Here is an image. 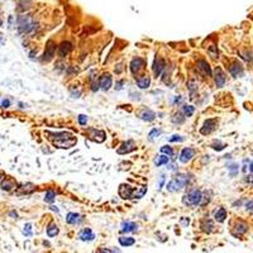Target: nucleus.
Masks as SVG:
<instances>
[{"label":"nucleus","mask_w":253,"mask_h":253,"mask_svg":"<svg viewBox=\"0 0 253 253\" xmlns=\"http://www.w3.org/2000/svg\"><path fill=\"white\" fill-rule=\"evenodd\" d=\"M146 192H147V187H146V186H139V187H137V189H134L133 199H141Z\"/></svg>","instance_id":"obj_29"},{"label":"nucleus","mask_w":253,"mask_h":253,"mask_svg":"<svg viewBox=\"0 0 253 253\" xmlns=\"http://www.w3.org/2000/svg\"><path fill=\"white\" fill-rule=\"evenodd\" d=\"M77 120H79V124L80 125H86V123H87V116L85 114H80L77 116Z\"/></svg>","instance_id":"obj_38"},{"label":"nucleus","mask_w":253,"mask_h":253,"mask_svg":"<svg viewBox=\"0 0 253 253\" xmlns=\"http://www.w3.org/2000/svg\"><path fill=\"white\" fill-rule=\"evenodd\" d=\"M0 186L4 191H10L14 187H16V181H14V179H12V177H4L3 181L0 182Z\"/></svg>","instance_id":"obj_15"},{"label":"nucleus","mask_w":253,"mask_h":253,"mask_svg":"<svg viewBox=\"0 0 253 253\" xmlns=\"http://www.w3.org/2000/svg\"><path fill=\"white\" fill-rule=\"evenodd\" d=\"M4 177H5L4 172H2V171H0V182H2V181H3V179H4Z\"/></svg>","instance_id":"obj_48"},{"label":"nucleus","mask_w":253,"mask_h":253,"mask_svg":"<svg viewBox=\"0 0 253 253\" xmlns=\"http://www.w3.org/2000/svg\"><path fill=\"white\" fill-rule=\"evenodd\" d=\"M209 52L212 53V57H214V58H216V56H218V52L215 51V46H212V48L209 49Z\"/></svg>","instance_id":"obj_45"},{"label":"nucleus","mask_w":253,"mask_h":253,"mask_svg":"<svg viewBox=\"0 0 253 253\" xmlns=\"http://www.w3.org/2000/svg\"><path fill=\"white\" fill-rule=\"evenodd\" d=\"M118 194H119V196L124 200H130L133 199V194H134V189L132 186L127 184H122L119 186V190H118Z\"/></svg>","instance_id":"obj_6"},{"label":"nucleus","mask_w":253,"mask_h":253,"mask_svg":"<svg viewBox=\"0 0 253 253\" xmlns=\"http://www.w3.org/2000/svg\"><path fill=\"white\" fill-rule=\"evenodd\" d=\"M23 233L25 234V235H32V225L30 224H25L24 225V229H23Z\"/></svg>","instance_id":"obj_39"},{"label":"nucleus","mask_w":253,"mask_h":253,"mask_svg":"<svg viewBox=\"0 0 253 253\" xmlns=\"http://www.w3.org/2000/svg\"><path fill=\"white\" fill-rule=\"evenodd\" d=\"M155 118H156V113L152 110H144L141 113V119L144 122H152L155 120Z\"/></svg>","instance_id":"obj_24"},{"label":"nucleus","mask_w":253,"mask_h":253,"mask_svg":"<svg viewBox=\"0 0 253 253\" xmlns=\"http://www.w3.org/2000/svg\"><path fill=\"white\" fill-rule=\"evenodd\" d=\"M18 29L20 33H29L36 29V23L33 22L30 15H19L18 16Z\"/></svg>","instance_id":"obj_3"},{"label":"nucleus","mask_w":253,"mask_h":253,"mask_svg":"<svg viewBox=\"0 0 253 253\" xmlns=\"http://www.w3.org/2000/svg\"><path fill=\"white\" fill-rule=\"evenodd\" d=\"M229 171H230V175L234 176L235 172H238V166H237V165H232V166H229Z\"/></svg>","instance_id":"obj_41"},{"label":"nucleus","mask_w":253,"mask_h":253,"mask_svg":"<svg viewBox=\"0 0 253 253\" xmlns=\"http://www.w3.org/2000/svg\"><path fill=\"white\" fill-rule=\"evenodd\" d=\"M248 230V225L244 223V222H238L237 223V225H235V228H234V230H233V234L234 235H241V234H244Z\"/></svg>","instance_id":"obj_22"},{"label":"nucleus","mask_w":253,"mask_h":253,"mask_svg":"<svg viewBox=\"0 0 253 253\" xmlns=\"http://www.w3.org/2000/svg\"><path fill=\"white\" fill-rule=\"evenodd\" d=\"M201 195H202V192L200 190L192 189L190 192H187L186 195L182 198L184 205H186V206H196V205H200Z\"/></svg>","instance_id":"obj_4"},{"label":"nucleus","mask_w":253,"mask_h":253,"mask_svg":"<svg viewBox=\"0 0 253 253\" xmlns=\"http://www.w3.org/2000/svg\"><path fill=\"white\" fill-rule=\"evenodd\" d=\"M3 42H4V38H3V34H2V33H0V45H2Z\"/></svg>","instance_id":"obj_50"},{"label":"nucleus","mask_w":253,"mask_h":253,"mask_svg":"<svg viewBox=\"0 0 253 253\" xmlns=\"http://www.w3.org/2000/svg\"><path fill=\"white\" fill-rule=\"evenodd\" d=\"M247 209L248 210H253V201H249L247 204Z\"/></svg>","instance_id":"obj_47"},{"label":"nucleus","mask_w":253,"mask_h":253,"mask_svg":"<svg viewBox=\"0 0 253 253\" xmlns=\"http://www.w3.org/2000/svg\"><path fill=\"white\" fill-rule=\"evenodd\" d=\"M144 65H146V62H144L143 58H139V57L133 58L132 62H130V71H132V73L133 75H138L143 69H144Z\"/></svg>","instance_id":"obj_8"},{"label":"nucleus","mask_w":253,"mask_h":253,"mask_svg":"<svg viewBox=\"0 0 253 253\" xmlns=\"http://www.w3.org/2000/svg\"><path fill=\"white\" fill-rule=\"evenodd\" d=\"M214 218H215V220H216V222L223 223V222L225 220V218H226V212H225V209H224V208H220V209H219L218 212L215 213Z\"/></svg>","instance_id":"obj_27"},{"label":"nucleus","mask_w":253,"mask_h":253,"mask_svg":"<svg viewBox=\"0 0 253 253\" xmlns=\"http://www.w3.org/2000/svg\"><path fill=\"white\" fill-rule=\"evenodd\" d=\"M89 138L91 141H94L96 143H103L106 138V134L104 130H99V129H89Z\"/></svg>","instance_id":"obj_7"},{"label":"nucleus","mask_w":253,"mask_h":253,"mask_svg":"<svg viewBox=\"0 0 253 253\" xmlns=\"http://www.w3.org/2000/svg\"><path fill=\"white\" fill-rule=\"evenodd\" d=\"M79 238L81 241H92L95 238V233L92 232L90 228H85V229H82L79 234Z\"/></svg>","instance_id":"obj_21"},{"label":"nucleus","mask_w":253,"mask_h":253,"mask_svg":"<svg viewBox=\"0 0 253 253\" xmlns=\"http://www.w3.org/2000/svg\"><path fill=\"white\" fill-rule=\"evenodd\" d=\"M163 185H165V175H161L159 176V184H158V189L161 190L163 187Z\"/></svg>","instance_id":"obj_42"},{"label":"nucleus","mask_w":253,"mask_h":253,"mask_svg":"<svg viewBox=\"0 0 253 253\" xmlns=\"http://www.w3.org/2000/svg\"><path fill=\"white\" fill-rule=\"evenodd\" d=\"M46 134L48 136V138L52 141L53 146H56L58 148H62V149H69L77 143L76 137H73L72 134L69 133V132H60V133L47 132Z\"/></svg>","instance_id":"obj_1"},{"label":"nucleus","mask_w":253,"mask_h":253,"mask_svg":"<svg viewBox=\"0 0 253 253\" xmlns=\"http://www.w3.org/2000/svg\"><path fill=\"white\" fill-rule=\"evenodd\" d=\"M215 127H216V119H208V120H205L202 128L200 129V133L204 134V136H208V134H210L213 130H215Z\"/></svg>","instance_id":"obj_10"},{"label":"nucleus","mask_w":253,"mask_h":253,"mask_svg":"<svg viewBox=\"0 0 253 253\" xmlns=\"http://www.w3.org/2000/svg\"><path fill=\"white\" fill-rule=\"evenodd\" d=\"M16 2H25V0H16Z\"/></svg>","instance_id":"obj_53"},{"label":"nucleus","mask_w":253,"mask_h":253,"mask_svg":"<svg viewBox=\"0 0 253 253\" xmlns=\"http://www.w3.org/2000/svg\"><path fill=\"white\" fill-rule=\"evenodd\" d=\"M55 198H56L55 191H52V190H47L46 195H45V201H46V202H49V204H52V202L55 201Z\"/></svg>","instance_id":"obj_33"},{"label":"nucleus","mask_w":253,"mask_h":253,"mask_svg":"<svg viewBox=\"0 0 253 253\" xmlns=\"http://www.w3.org/2000/svg\"><path fill=\"white\" fill-rule=\"evenodd\" d=\"M72 49V43L71 42H62V43L58 46V49H57V55L58 57H66L71 52Z\"/></svg>","instance_id":"obj_14"},{"label":"nucleus","mask_w":253,"mask_h":253,"mask_svg":"<svg viewBox=\"0 0 253 253\" xmlns=\"http://www.w3.org/2000/svg\"><path fill=\"white\" fill-rule=\"evenodd\" d=\"M168 162H170V158H168L167 156H158V157L155 159V165H156L157 167L162 166V165H167Z\"/></svg>","instance_id":"obj_30"},{"label":"nucleus","mask_w":253,"mask_h":253,"mask_svg":"<svg viewBox=\"0 0 253 253\" xmlns=\"http://www.w3.org/2000/svg\"><path fill=\"white\" fill-rule=\"evenodd\" d=\"M194 156H195V151H194L192 148H190V147H187V148H184L181 151L179 159H180V162H182V163H187L189 161H191Z\"/></svg>","instance_id":"obj_11"},{"label":"nucleus","mask_w":253,"mask_h":253,"mask_svg":"<svg viewBox=\"0 0 253 253\" xmlns=\"http://www.w3.org/2000/svg\"><path fill=\"white\" fill-rule=\"evenodd\" d=\"M10 216H15V218H16V216H18V214L14 213V212H12V213H10Z\"/></svg>","instance_id":"obj_52"},{"label":"nucleus","mask_w":253,"mask_h":253,"mask_svg":"<svg viewBox=\"0 0 253 253\" xmlns=\"http://www.w3.org/2000/svg\"><path fill=\"white\" fill-rule=\"evenodd\" d=\"M118 241H119L120 246H123V247H129V246H133V244L136 243L134 238H132V237H119Z\"/></svg>","instance_id":"obj_26"},{"label":"nucleus","mask_w":253,"mask_h":253,"mask_svg":"<svg viewBox=\"0 0 253 253\" xmlns=\"http://www.w3.org/2000/svg\"><path fill=\"white\" fill-rule=\"evenodd\" d=\"M214 81L216 87H223L225 84V75L223 72V70L220 67H216L215 69V73H214Z\"/></svg>","instance_id":"obj_13"},{"label":"nucleus","mask_w":253,"mask_h":253,"mask_svg":"<svg viewBox=\"0 0 253 253\" xmlns=\"http://www.w3.org/2000/svg\"><path fill=\"white\" fill-rule=\"evenodd\" d=\"M194 112H195V108H194L192 105H184L182 106V113L185 116H191L194 114Z\"/></svg>","instance_id":"obj_32"},{"label":"nucleus","mask_w":253,"mask_h":253,"mask_svg":"<svg viewBox=\"0 0 253 253\" xmlns=\"http://www.w3.org/2000/svg\"><path fill=\"white\" fill-rule=\"evenodd\" d=\"M122 228V232L123 233H134V232H137L138 230V225L136 223H133V222H129V220H125L120 225Z\"/></svg>","instance_id":"obj_17"},{"label":"nucleus","mask_w":253,"mask_h":253,"mask_svg":"<svg viewBox=\"0 0 253 253\" xmlns=\"http://www.w3.org/2000/svg\"><path fill=\"white\" fill-rule=\"evenodd\" d=\"M58 234V226L56 224H49L47 228V235L48 237H55Z\"/></svg>","instance_id":"obj_31"},{"label":"nucleus","mask_w":253,"mask_h":253,"mask_svg":"<svg viewBox=\"0 0 253 253\" xmlns=\"http://www.w3.org/2000/svg\"><path fill=\"white\" fill-rule=\"evenodd\" d=\"M123 84H124L123 80L118 81V82H116V85H115V89H116V90H122V89H123Z\"/></svg>","instance_id":"obj_46"},{"label":"nucleus","mask_w":253,"mask_h":253,"mask_svg":"<svg viewBox=\"0 0 253 253\" xmlns=\"http://www.w3.org/2000/svg\"><path fill=\"white\" fill-rule=\"evenodd\" d=\"M51 210H53V212H57V213H58V209H57V206H53V205H52V206H51Z\"/></svg>","instance_id":"obj_49"},{"label":"nucleus","mask_w":253,"mask_h":253,"mask_svg":"<svg viewBox=\"0 0 253 253\" xmlns=\"http://www.w3.org/2000/svg\"><path fill=\"white\" fill-rule=\"evenodd\" d=\"M187 184H189V176L185 173H179L166 185V189L170 192H177L181 189H184Z\"/></svg>","instance_id":"obj_2"},{"label":"nucleus","mask_w":253,"mask_h":253,"mask_svg":"<svg viewBox=\"0 0 253 253\" xmlns=\"http://www.w3.org/2000/svg\"><path fill=\"white\" fill-rule=\"evenodd\" d=\"M185 118H186V116H182L181 113H177V114H175V116L172 118V122H173L175 124H182V123L185 122Z\"/></svg>","instance_id":"obj_34"},{"label":"nucleus","mask_w":253,"mask_h":253,"mask_svg":"<svg viewBox=\"0 0 253 253\" xmlns=\"http://www.w3.org/2000/svg\"><path fill=\"white\" fill-rule=\"evenodd\" d=\"M229 72L232 73L233 77H238L243 75V66L239 62H233L229 67Z\"/></svg>","instance_id":"obj_20"},{"label":"nucleus","mask_w":253,"mask_h":253,"mask_svg":"<svg viewBox=\"0 0 253 253\" xmlns=\"http://www.w3.org/2000/svg\"><path fill=\"white\" fill-rule=\"evenodd\" d=\"M115 251H110V249H108V248H99L95 253H114Z\"/></svg>","instance_id":"obj_43"},{"label":"nucleus","mask_w":253,"mask_h":253,"mask_svg":"<svg viewBox=\"0 0 253 253\" xmlns=\"http://www.w3.org/2000/svg\"><path fill=\"white\" fill-rule=\"evenodd\" d=\"M99 86H100V89H103L105 91L110 89L112 87V76L109 73H104L99 80Z\"/></svg>","instance_id":"obj_16"},{"label":"nucleus","mask_w":253,"mask_h":253,"mask_svg":"<svg viewBox=\"0 0 253 253\" xmlns=\"http://www.w3.org/2000/svg\"><path fill=\"white\" fill-rule=\"evenodd\" d=\"M249 170H251V172L253 173V161L251 162V167H249Z\"/></svg>","instance_id":"obj_51"},{"label":"nucleus","mask_w":253,"mask_h":253,"mask_svg":"<svg viewBox=\"0 0 253 253\" xmlns=\"http://www.w3.org/2000/svg\"><path fill=\"white\" fill-rule=\"evenodd\" d=\"M198 67H199V70H200L202 73H204L205 76H208V77H212V76H213L212 69H210L209 63H208L205 60H199V61H198Z\"/></svg>","instance_id":"obj_19"},{"label":"nucleus","mask_w":253,"mask_h":253,"mask_svg":"<svg viewBox=\"0 0 253 253\" xmlns=\"http://www.w3.org/2000/svg\"><path fill=\"white\" fill-rule=\"evenodd\" d=\"M82 220V218L77 213H69L66 215V222L69 224H79Z\"/></svg>","instance_id":"obj_23"},{"label":"nucleus","mask_w":253,"mask_h":253,"mask_svg":"<svg viewBox=\"0 0 253 253\" xmlns=\"http://www.w3.org/2000/svg\"><path fill=\"white\" fill-rule=\"evenodd\" d=\"M168 141H170V142H182L184 138H182L181 136H177V134H175V136H172Z\"/></svg>","instance_id":"obj_40"},{"label":"nucleus","mask_w":253,"mask_h":253,"mask_svg":"<svg viewBox=\"0 0 253 253\" xmlns=\"http://www.w3.org/2000/svg\"><path fill=\"white\" fill-rule=\"evenodd\" d=\"M55 52H56V45H55V42L53 41H48L47 45H46V48H45L43 56H42V61H43V62H49L53 58Z\"/></svg>","instance_id":"obj_5"},{"label":"nucleus","mask_w":253,"mask_h":253,"mask_svg":"<svg viewBox=\"0 0 253 253\" xmlns=\"http://www.w3.org/2000/svg\"><path fill=\"white\" fill-rule=\"evenodd\" d=\"M34 190H36V186L33 184H23V185H20L19 187H16L15 195H18V196H20V195H28V194L33 192Z\"/></svg>","instance_id":"obj_12"},{"label":"nucleus","mask_w":253,"mask_h":253,"mask_svg":"<svg viewBox=\"0 0 253 253\" xmlns=\"http://www.w3.org/2000/svg\"><path fill=\"white\" fill-rule=\"evenodd\" d=\"M163 69H165V61L162 60L161 57H156L155 58V62H153V73H155L156 77L161 75V72L163 71Z\"/></svg>","instance_id":"obj_18"},{"label":"nucleus","mask_w":253,"mask_h":253,"mask_svg":"<svg viewBox=\"0 0 253 253\" xmlns=\"http://www.w3.org/2000/svg\"><path fill=\"white\" fill-rule=\"evenodd\" d=\"M212 147L215 149V151H222V149H224V147H225V144H223V143H220L219 141H215L213 144H212Z\"/></svg>","instance_id":"obj_37"},{"label":"nucleus","mask_w":253,"mask_h":253,"mask_svg":"<svg viewBox=\"0 0 253 253\" xmlns=\"http://www.w3.org/2000/svg\"><path fill=\"white\" fill-rule=\"evenodd\" d=\"M161 133H162V130H161V129H152V130L149 132V134H148V137H149L151 139H153V138L158 137Z\"/></svg>","instance_id":"obj_36"},{"label":"nucleus","mask_w":253,"mask_h":253,"mask_svg":"<svg viewBox=\"0 0 253 253\" xmlns=\"http://www.w3.org/2000/svg\"><path fill=\"white\" fill-rule=\"evenodd\" d=\"M161 152H162L163 155H167L168 157L173 156V149H172L170 146H162V147H161Z\"/></svg>","instance_id":"obj_35"},{"label":"nucleus","mask_w":253,"mask_h":253,"mask_svg":"<svg viewBox=\"0 0 253 253\" xmlns=\"http://www.w3.org/2000/svg\"><path fill=\"white\" fill-rule=\"evenodd\" d=\"M151 84V79L148 76H143V77H138L137 79V85L139 89H147Z\"/></svg>","instance_id":"obj_25"},{"label":"nucleus","mask_w":253,"mask_h":253,"mask_svg":"<svg viewBox=\"0 0 253 253\" xmlns=\"http://www.w3.org/2000/svg\"><path fill=\"white\" fill-rule=\"evenodd\" d=\"M201 229L206 232V233H210V232H213L214 230V224L212 220H204L201 223Z\"/></svg>","instance_id":"obj_28"},{"label":"nucleus","mask_w":253,"mask_h":253,"mask_svg":"<svg viewBox=\"0 0 253 253\" xmlns=\"http://www.w3.org/2000/svg\"><path fill=\"white\" fill-rule=\"evenodd\" d=\"M137 147H136V143H134L133 141H127V142H123L120 147L118 148V153L119 155H127V153H129V152L134 151Z\"/></svg>","instance_id":"obj_9"},{"label":"nucleus","mask_w":253,"mask_h":253,"mask_svg":"<svg viewBox=\"0 0 253 253\" xmlns=\"http://www.w3.org/2000/svg\"><path fill=\"white\" fill-rule=\"evenodd\" d=\"M9 106H10V100L9 99H4L3 103H2V108L6 109V108H9Z\"/></svg>","instance_id":"obj_44"}]
</instances>
